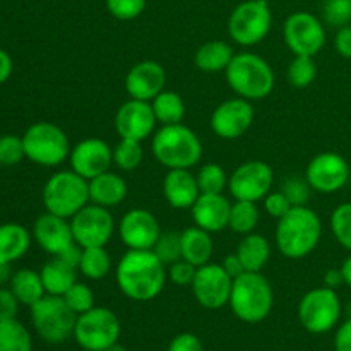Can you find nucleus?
Masks as SVG:
<instances>
[{"mask_svg": "<svg viewBox=\"0 0 351 351\" xmlns=\"http://www.w3.org/2000/svg\"><path fill=\"white\" fill-rule=\"evenodd\" d=\"M225 77L232 91L249 101L267 98L276 84V75L269 62L252 51L235 53L226 67Z\"/></svg>", "mask_w": 351, "mask_h": 351, "instance_id": "nucleus-4", "label": "nucleus"}, {"mask_svg": "<svg viewBox=\"0 0 351 351\" xmlns=\"http://www.w3.org/2000/svg\"><path fill=\"white\" fill-rule=\"evenodd\" d=\"M119 235L129 250H153L161 235V226L153 213L136 208L122 216Z\"/></svg>", "mask_w": 351, "mask_h": 351, "instance_id": "nucleus-18", "label": "nucleus"}, {"mask_svg": "<svg viewBox=\"0 0 351 351\" xmlns=\"http://www.w3.org/2000/svg\"><path fill=\"white\" fill-rule=\"evenodd\" d=\"M233 278L225 271L221 264H204L197 267L191 288L195 300L208 311H218L228 305L232 295Z\"/></svg>", "mask_w": 351, "mask_h": 351, "instance_id": "nucleus-16", "label": "nucleus"}, {"mask_svg": "<svg viewBox=\"0 0 351 351\" xmlns=\"http://www.w3.org/2000/svg\"><path fill=\"white\" fill-rule=\"evenodd\" d=\"M195 178L201 194H223V191L228 189L230 177L226 175L225 168L218 163L202 165Z\"/></svg>", "mask_w": 351, "mask_h": 351, "instance_id": "nucleus-36", "label": "nucleus"}, {"mask_svg": "<svg viewBox=\"0 0 351 351\" xmlns=\"http://www.w3.org/2000/svg\"><path fill=\"white\" fill-rule=\"evenodd\" d=\"M329 225L336 242L351 252V202H343L332 211Z\"/></svg>", "mask_w": 351, "mask_h": 351, "instance_id": "nucleus-39", "label": "nucleus"}, {"mask_svg": "<svg viewBox=\"0 0 351 351\" xmlns=\"http://www.w3.org/2000/svg\"><path fill=\"white\" fill-rule=\"evenodd\" d=\"M341 273H343V278H345V285H348V287L351 288V252H350V256L343 261Z\"/></svg>", "mask_w": 351, "mask_h": 351, "instance_id": "nucleus-55", "label": "nucleus"}, {"mask_svg": "<svg viewBox=\"0 0 351 351\" xmlns=\"http://www.w3.org/2000/svg\"><path fill=\"white\" fill-rule=\"evenodd\" d=\"M122 326L113 311L106 307H93L77 315L74 339L86 351H106L119 343Z\"/></svg>", "mask_w": 351, "mask_h": 351, "instance_id": "nucleus-10", "label": "nucleus"}, {"mask_svg": "<svg viewBox=\"0 0 351 351\" xmlns=\"http://www.w3.org/2000/svg\"><path fill=\"white\" fill-rule=\"evenodd\" d=\"M341 285H345V278H343L341 267L339 269H329L324 274V287L332 288V290H338Z\"/></svg>", "mask_w": 351, "mask_h": 351, "instance_id": "nucleus-54", "label": "nucleus"}, {"mask_svg": "<svg viewBox=\"0 0 351 351\" xmlns=\"http://www.w3.org/2000/svg\"><path fill=\"white\" fill-rule=\"evenodd\" d=\"M24 158H26V153H24L23 137L12 136V134L0 137V165L2 167H16Z\"/></svg>", "mask_w": 351, "mask_h": 351, "instance_id": "nucleus-43", "label": "nucleus"}, {"mask_svg": "<svg viewBox=\"0 0 351 351\" xmlns=\"http://www.w3.org/2000/svg\"><path fill=\"white\" fill-rule=\"evenodd\" d=\"M274 184V171L269 163L250 160L235 168L228 180V191L235 201H264Z\"/></svg>", "mask_w": 351, "mask_h": 351, "instance_id": "nucleus-14", "label": "nucleus"}, {"mask_svg": "<svg viewBox=\"0 0 351 351\" xmlns=\"http://www.w3.org/2000/svg\"><path fill=\"white\" fill-rule=\"evenodd\" d=\"M23 144L27 160L45 168L64 163L72 149L64 129L45 120L27 127L23 134Z\"/></svg>", "mask_w": 351, "mask_h": 351, "instance_id": "nucleus-7", "label": "nucleus"}, {"mask_svg": "<svg viewBox=\"0 0 351 351\" xmlns=\"http://www.w3.org/2000/svg\"><path fill=\"white\" fill-rule=\"evenodd\" d=\"M322 17L332 27L348 26L351 23V0H326L322 5Z\"/></svg>", "mask_w": 351, "mask_h": 351, "instance_id": "nucleus-42", "label": "nucleus"}, {"mask_svg": "<svg viewBox=\"0 0 351 351\" xmlns=\"http://www.w3.org/2000/svg\"><path fill=\"white\" fill-rule=\"evenodd\" d=\"M167 280L168 271L153 250H127L117 264V287L134 302L154 300Z\"/></svg>", "mask_w": 351, "mask_h": 351, "instance_id": "nucleus-1", "label": "nucleus"}, {"mask_svg": "<svg viewBox=\"0 0 351 351\" xmlns=\"http://www.w3.org/2000/svg\"><path fill=\"white\" fill-rule=\"evenodd\" d=\"M211 233L199 226H191L182 232V259L201 267L208 264L213 257Z\"/></svg>", "mask_w": 351, "mask_h": 351, "instance_id": "nucleus-29", "label": "nucleus"}, {"mask_svg": "<svg viewBox=\"0 0 351 351\" xmlns=\"http://www.w3.org/2000/svg\"><path fill=\"white\" fill-rule=\"evenodd\" d=\"M77 267L71 266L60 257H53L51 261H48L40 271L47 295L64 297L65 291L77 281Z\"/></svg>", "mask_w": 351, "mask_h": 351, "instance_id": "nucleus-27", "label": "nucleus"}, {"mask_svg": "<svg viewBox=\"0 0 351 351\" xmlns=\"http://www.w3.org/2000/svg\"><path fill=\"white\" fill-rule=\"evenodd\" d=\"M336 351H351V317L343 322L335 336Z\"/></svg>", "mask_w": 351, "mask_h": 351, "instance_id": "nucleus-51", "label": "nucleus"}, {"mask_svg": "<svg viewBox=\"0 0 351 351\" xmlns=\"http://www.w3.org/2000/svg\"><path fill=\"white\" fill-rule=\"evenodd\" d=\"M31 321L34 331L43 341L50 345H60L74 336L77 314L64 300V297L45 295L41 300L31 305Z\"/></svg>", "mask_w": 351, "mask_h": 351, "instance_id": "nucleus-8", "label": "nucleus"}, {"mask_svg": "<svg viewBox=\"0 0 351 351\" xmlns=\"http://www.w3.org/2000/svg\"><path fill=\"white\" fill-rule=\"evenodd\" d=\"M17 311H19V300L12 290H0V321H9V319H16Z\"/></svg>", "mask_w": 351, "mask_h": 351, "instance_id": "nucleus-49", "label": "nucleus"}, {"mask_svg": "<svg viewBox=\"0 0 351 351\" xmlns=\"http://www.w3.org/2000/svg\"><path fill=\"white\" fill-rule=\"evenodd\" d=\"M7 271H9V264H0V283L7 278Z\"/></svg>", "mask_w": 351, "mask_h": 351, "instance_id": "nucleus-56", "label": "nucleus"}, {"mask_svg": "<svg viewBox=\"0 0 351 351\" xmlns=\"http://www.w3.org/2000/svg\"><path fill=\"white\" fill-rule=\"evenodd\" d=\"M154 117L161 125L180 123L185 117V103L182 96L175 91L163 89L156 98L151 101Z\"/></svg>", "mask_w": 351, "mask_h": 351, "instance_id": "nucleus-32", "label": "nucleus"}, {"mask_svg": "<svg viewBox=\"0 0 351 351\" xmlns=\"http://www.w3.org/2000/svg\"><path fill=\"white\" fill-rule=\"evenodd\" d=\"M168 280L171 281L173 285H177V287H191L192 281H194L195 278V271H197V267L194 266V264L187 263L185 259H180L177 261V263L170 264V267H168Z\"/></svg>", "mask_w": 351, "mask_h": 351, "instance_id": "nucleus-46", "label": "nucleus"}, {"mask_svg": "<svg viewBox=\"0 0 351 351\" xmlns=\"http://www.w3.org/2000/svg\"><path fill=\"white\" fill-rule=\"evenodd\" d=\"M322 237V221L308 206H293L278 219L274 242L287 259H304L317 249Z\"/></svg>", "mask_w": 351, "mask_h": 351, "instance_id": "nucleus-2", "label": "nucleus"}, {"mask_svg": "<svg viewBox=\"0 0 351 351\" xmlns=\"http://www.w3.org/2000/svg\"><path fill=\"white\" fill-rule=\"evenodd\" d=\"M167 86V72L156 60L137 62L125 75V91L132 99L153 101Z\"/></svg>", "mask_w": 351, "mask_h": 351, "instance_id": "nucleus-21", "label": "nucleus"}, {"mask_svg": "<svg viewBox=\"0 0 351 351\" xmlns=\"http://www.w3.org/2000/svg\"><path fill=\"white\" fill-rule=\"evenodd\" d=\"M43 206L48 213L71 219L89 202V180L74 170H62L51 175L43 187Z\"/></svg>", "mask_w": 351, "mask_h": 351, "instance_id": "nucleus-6", "label": "nucleus"}, {"mask_svg": "<svg viewBox=\"0 0 351 351\" xmlns=\"http://www.w3.org/2000/svg\"><path fill=\"white\" fill-rule=\"evenodd\" d=\"M163 195L173 209H180V211L192 209L201 195L197 178L191 173V170H184V168L168 170L163 178Z\"/></svg>", "mask_w": 351, "mask_h": 351, "instance_id": "nucleus-24", "label": "nucleus"}, {"mask_svg": "<svg viewBox=\"0 0 351 351\" xmlns=\"http://www.w3.org/2000/svg\"><path fill=\"white\" fill-rule=\"evenodd\" d=\"M33 239L36 240L38 245L50 256L57 257L60 256L64 250L74 242V235H72L71 219L60 218L51 213H43L36 218L33 225Z\"/></svg>", "mask_w": 351, "mask_h": 351, "instance_id": "nucleus-22", "label": "nucleus"}, {"mask_svg": "<svg viewBox=\"0 0 351 351\" xmlns=\"http://www.w3.org/2000/svg\"><path fill=\"white\" fill-rule=\"evenodd\" d=\"M31 247V233L19 223L0 225V264H12L26 256Z\"/></svg>", "mask_w": 351, "mask_h": 351, "instance_id": "nucleus-26", "label": "nucleus"}, {"mask_svg": "<svg viewBox=\"0 0 351 351\" xmlns=\"http://www.w3.org/2000/svg\"><path fill=\"white\" fill-rule=\"evenodd\" d=\"M113 123H115V130L120 139H132L143 143L154 132L158 120L149 101L130 98L117 110Z\"/></svg>", "mask_w": 351, "mask_h": 351, "instance_id": "nucleus-19", "label": "nucleus"}, {"mask_svg": "<svg viewBox=\"0 0 351 351\" xmlns=\"http://www.w3.org/2000/svg\"><path fill=\"white\" fill-rule=\"evenodd\" d=\"M221 266L225 267V271L230 274V276L233 278V280H235V278H239V276H242V274L245 273V267H243L242 261H240V257L237 256V252L226 256L225 261L221 263Z\"/></svg>", "mask_w": 351, "mask_h": 351, "instance_id": "nucleus-52", "label": "nucleus"}, {"mask_svg": "<svg viewBox=\"0 0 351 351\" xmlns=\"http://www.w3.org/2000/svg\"><path fill=\"white\" fill-rule=\"evenodd\" d=\"M261 219V209L257 202L250 201H235L230 211L228 228L239 235H249L256 232Z\"/></svg>", "mask_w": 351, "mask_h": 351, "instance_id": "nucleus-33", "label": "nucleus"}, {"mask_svg": "<svg viewBox=\"0 0 351 351\" xmlns=\"http://www.w3.org/2000/svg\"><path fill=\"white\" fill-rule=\"evenodd\" d=\"M64 300L67 302L69 307H71L77 315L84 314V312L96 307L95 291L91 290V287H88L86 283H79V281H75V283L65 291Z\"/></svg>", "mask_w": 351, "mask_h": 351, "instance_id": "nucleus-41", "label": "nucleus"}, {"mask_svg": "<svg viewBox=\"0 0 351 351\" xmlns=\"http://www.w3.org/2000/svg\"><path fill=\"white\" fill-rule=\"evenodd\" d=\"M10 290L16 295L19 304L27 305V307L34 305L47 295L40 273L33 269L17 271L12 276V280H10Z\"/></svg>", "mask_w": 351, "mask_h": 351, "instance_id": "nucleus-31", "label": "nucleus"}, {"mask_svg": "<svg viewBox=\"0 0 351 351\" xmlns=\"http://www.w3.org/2000/svg\"><path fill=\"white\" fill-rule=\"evenodd\" d=\"M298 319L305 331L312 335H326L335 329L341 319L338 291L328 287L307 291L298 304Z\"/></svg>", "mask_w": 351, "mask_h": 351, "instance_id": "nucleus-11", "label": "nucleus"}, {"mask_svg": "<svg viewBox=\"0 0 351 351\" xmlns=\"http://www.w3.org/2000/svg\"><path fill=\"white\" fill-rule=\"evenodd\" d=\"M191 211L195 226L213 235L228 228L232 202L223 194H201Z\"/></svg>", "mask_w": 351, "mask_h": 351, "instance_id": "nucleus-23", "label": "nucleus"}, {"mask_svg": "<svg viewBox=\"0 0 351 351\" xmlns=\"http://www.w3.org/2000/svg\"><path fill=\"white\" fill-rule=\"evenodd\" d=\"M237 319L247 324H257L269 317L274 307V291L269 280L261 273L245 271L233 280L228 302Z\"/></svg>", "mask_w": 351, "mask_h": 351, "instance_id": "nucleus-5", "label": "nucleus"}, {"mask_svg": "<svg viewBox=\"0 0 351 351\" xmlns=\"http://www.w3.org/2000/svg\"><path fill=\"white\" fill-rule=\"evenodd\" d=\"M151 151L158 163L168 170H191L202 160L201 139L182 122L161 125V129L153 134Z\"/></svg>", "mask_w": 351, "mask_h": 351, "instance_id": "nucleus-3", "label": "nucleus"}, {"mask_svg": "<svg viewBox=\"0 0 351 351\" xmlns=\"http://www.w3.org/2000/svg\"><path fill=\"white\" fill-rule=\"evenodd\" d=\"M168 351H204L202 341L192 332H182L175 336L168 345Z\"/></svg>", "mask_w": 351, "mask_h": 351, "instance_id": "nucleus-48", "label": "nucleus"}, {"mask_svg": "<svg viewBox=\"0 0 351 351\" xmlns=\"http://www.w3.org/2000/svg\"><path fill=\"white\" fill-rule=\"evenodd\" d=\"M112 267V259L105 247H86L82 249L79 271L84 278L91 281H99L106 278Z\"/></svg>", "mask_w": 351, "mask_h": 351, "instance_id": "nucleus-34", "label": "nucleus"}, {"mask_svg": "<svg viewBox=\"0 0 351 351\" xmlns=\"http://www.w3.org/2000/svg\"><path fill=\"white\" fill-rule=\"evenodd\" d=\"M237 256L242 261L245 271L261 273L271 259L269 240L256 232L243 235V239L239 243V249H237Z\"/></svg>", "mask_w": 351, "mask_h": 351, "instance_id": "nucleus-30", "label": "nucleus"}, {"mask_svg": "<svg viewBox=\"0 0 351 351\" xmlns=\"http://www.w3.org/2000/svg\"><path fill=\"white\" fill-rule=\"evenodd\" d=\"M350 163L345 156L335 151L319 153L308 161L305 168V178L312 191L319 194H336L350 180Z\"/></svg>", "mask_w": 351, "mask_h": 351, "instance_id": "nucleus-15", "label": "nucleus"}, {"mask_svg": "<svg viewBox=\"0 0 351 351\" xmlns=\"http://www.w3.org/2000/svg\"><path fill=\"white\" fill-rule=\"evenodd\" d=\"M153 252L160 257L165 266L177 263L182 259V233L177 232H161Z\"/></svg>", "mask_w": 351, "mask_h": 351, "instance_id": "nucleus-40", "label": "nucleus"}, {"mask_svg": "<svg viewBox=\"0 0 351 351\" xmlns=\"http://www.w3.org/2000/svg\"><path fill=\"white\" fill-rule=\"evenodd\" d=\"M233 57H235V50L232 45L223 40H211L197 48L194 55V64L199 71L216 74V72H225Z\"/></svg>", "mask_w": 351, "mask_h": 351, "instance_id": "nucleus-28", "label": "nucleus"}, {"mask_svg": "<svg viewBox=\"0 0 351 351\" xmlns=\"http://www.w3.org/2000/svg\"><path fill=\"white\" fill-rule=\"evenodd\" d=\"M12 69H14L12 58H10V55L7 53L5 50L0 48V84L9 81L10 74H12Z\"/></svg>", "mask_w": 351, "mask_h": 351, "instance_id": "nucleus-53", "label": "nucleus"}, {"mask_svg": "<svg viewBox=\"0 0 351 351\" xmlns=\"http://www.w3.org/2000/svg\"><path fill=\"white\" fill-rule=\"evenodd\" d=\"M291 208H293V206H291V202L288 201L287 195L283 194V191L269 192V194L264 197V209H266L267 215L274 219L283 218Z\"/></svg>", "mask_w": 351, "mask_h": 351, "instance_id": "nucleus-47", "label": "nucleus"}, {"mask_svg": "<svg viewBox=\"0 0 351 351\" xmlns=\"http://www.w3.org/2000/svg\"><path fill=\"white\" fill-rule=\"evenodd\" d=\"M0 351H33V339L17 319L0 321Z\"/></svg>", "mask_w": 351, "mask_h": 351, "instance_id": "nucleus-35", "label": "nucleus"}, {"mask_svg": "<svg viewBox=\"0 0 351 351\" xmlns=\"http://www.w3.org/2000/svg\"><path fill=\"white\" fill-rule=\"evenodd\" d=\"M147 0H106V9L115 19H137L146 10Z\"/></svg>", "mask_w": 351, "mask_h": 351, "instance_id": "nucleus-44", "label": "nucleus"}, {"mask_svg": "<svg viewBox=\"0 0 351 351\" xmlns=\"http://www.w3.org/2000/svg\"><path fill=\"white\" fill-rule=\"evenodd\" d=\"M287 77L293 88H308L315 81V77H317V65H315L314 57L295 55V58L288 65Z\"/></svg>", "mask_w": 351, "mask_h": 351, "instance_id": "nucleus-38", "label": "nucleus"}, {"mask_svg": "<svg viewBox=\"0 0 351 351\" xmlns=\"http://www.w3.org/2000/svg\"><path fill=\"white\" fill-rule=\"evenodd\" d=\"M273 26V12L267 0H245L232 10L228 34L240 47H256L266 40Z\"/></svg>", "mask_w": 351, "mask_h": 351, "instance_id": "nucleus-9", "label": "nucleus"}, {"mask_svg": "<svg viewBox=\"0 0 351 351\" xmlns=\"http://www.w3.org/2000/svg\"><path fill=\"white\" fill-rule=\"evenodd\" d=\"M254 106L245 98H230L219 103L211 113L209 125L215 136L225 141H235L245 136L254 122Z\"/></svg>", "mask_w": 351, "mask_h": 351, "instance_id": "nucleus-17", "label": "nucleus"}, {"mask_svg": "<svg viewBox=\"0 0 351 351\" xmlns=\"http://www.w3.org/2000/svg\"><path fill=\"white\" fill-rule=\"evenodd\" d=\"M106 351H127V348L123 345H120V343H115V345L110 346V348Z\"/></svg>", "mask_w": 351, "mask_h": 351, "instance_id": "nucleus-57", "label": "nucleus"}, {"mask_svg": "<svg viewBox=\"0 0 351 351\" xmlns=\"http://www.w3.org/2000/svg\"><path fill=\"white\" fill-rule=\"evenodd\" d=\"M144 160L143 144L139 141L120 139L113 147V165L122 171H134Z\"/></svg>", "mask_w": 351, "mask_h": 351, "instance_id": "nucleus-37", "label": "nucleus"}, {"mask_svg": "<svg viewBox=\"0 0 351 351\" xmlns=\"http://www.w3.org/2000/svg\"><path fill=\"white\" fill-rule=\"evenodd\" d=\"M281 191L287 195L288 201L291 202V206H307L308 199H311L312 187L307 182V178L290 177L288 180H285Z\"/></svg>", "mask_w": 351, "mask_h": 351, "instance_id": "nucleus-45", "label": "nucleus"}, {"mask_svg": "<svg viewBox=\"0 0 351 351\" xmlns=\"http://www.w3.org/2000/svg\"><path fill=\"white\" fill-rule=\"evenodd\" d=\"M127 182L122 175L105 171L89 180V201L103 208H117L127 197Z\"/></svg>", "mask_w": 351, "mask_h": 351, "instance_id": "nucleus-25", "label": "nucleus"}, {"mask_svg": "<svg viewBox=\"0 0 351 351\" xmlns=\"http://www.w3.org/2000/svg\"><path fill=\"white\" fill-rule=\"evenodd\" d=\"M71 170L86 180L98 177L113 165V149L98 137H89L75 144L69 154Z\"/></svg>", "mask_w": 351, "mask_h": 351, "instance_id": "nucleus-20", "label": "nucleus"}, {"mask_svg": "<svg viewBox=\"0 0 351 351\" xmlns=\"http://www.w3.org/2000/svg\"><path fill=\"white\" fill-rule=\"evenodd\" d=\"M335 48L341 57L351 60V26L339 27L335 36Z\"/></svg>", "mask_w": 351, "mask_h": 351, "instance_id": "nucleus-50", "label": "nucleus"}, {"mask_svg": "<svg viewBox=\"0 0 351 351\" xmlns=\"http://www.w3.org/2000/svg\"><path fill=\"white\" fill-rule=\"evenodd\" d=\"M72 235L74 242L79 247H106V243L112 240L115 233V219L108 208L93 204L88 206L75 213L71 218Z\"/></svg>", "mask_w": 351, "mask_h": 351, "instance_id": "nucleus-12", "label": "nucleus"}, {"mask_svg": "<svg viewBox=\"0 0 351 351\" xmlns=\"http://www.w3.org/2000/svg\"><path fill=\"white\" fill-rule=\"evenodd\" d=\"M283 38L293 55L315 57L326 45L324 24L314 14L298 10L285 21Z\"/></svg>", "mask_w": 351, "mask_h": 351, "instance_id": "nucleus-13", "label": "nucleus"}]
</instances>
